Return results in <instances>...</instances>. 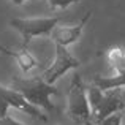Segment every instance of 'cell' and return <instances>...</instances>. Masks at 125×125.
<instances>
[{"mask_svg":"<svg viewBox=\"0 0 125 125\" xmlns=\"http://www.w3.org/2000/svg\"><path fill=\"white\" fill-rule=\"evenodd\" d=\"M11 89L18 90L30 104L40 108L44 113H54L55 106L51 103V95H57L54 84H48L41 76L35 78H13Z\"/></svg>","mask_w":125,"mask_h":125,"instance_id":"6da1fadb","label":"cell"},{"mask_svg":"<svg viewBox=\"0 0 125 125\" xmlns=\"http://www.w3.org/2000/svg\"><path fill=\"white\" fill-rule=\"evenodd\" d=\"M67 114L73 122L84 125V122L90 120V106L87 100V90H85L79 74H74L73 81L70 84L68 90V104H67Z\"/></svg>","mask_w":125,"mask_h":125,"instance_id":"7a4b0ae2","label":"cell"},{"mask_svg":"<svg viewBox=\"0 0 125 125\" xmlns=\"http://www.w3.org/2000/svg\"><path fill=\"white\" fill-rule=\"evenodd\" d=\"M59 21H60L59 16H54V18H27V19L14 18L10 21V25L22 35L24 48H27L32 38L51 35V32L59 24Z\"/></svg>","mask_w":125,"mask_h":125,"instance_id":"3957f363","label":"cell"},{"mask_svg":"<svg viewBox=\"0 0 125 125\" xmlns=\"http://www.w3.org/2000/svg\"><path fill=\"white\" fill-rule=\"evenodd\" d=\"M81 67V62L78 59H74L70 52L67 51L65 46L60 44H55V59H54V63L44 70L40 74L41 79H44L48 84H54L55 81L59 79L60 76H63L67 71L70 70H76V68Z\"/></svg>","mask_w":125,"mask_h":125,"instance_id":"277c9868","label":"cell"},{"mask_svg":"<svg viewBox=\"0 0 125 125\" xmlns=\"http://www.w3.org/2000/svg\"><path fill=\"white\" fill-rule=\"evenodd\" d=\"M0 97L5 100V103L8 104L10 108H14V109H19L22 113H25L27 116H32L33 119H38L41 122H48V117H46V113L40 108L30 104L18 90L14 89H8L0 85Z\"/></svg>","mask_w":125,"mask_h":125,"instance_id":"5b68a950","label":"cell"},{"mask_svg":"<svg viewBox=\"0 0 125 125\" xmlns=\"http://www.w3.org/2000/svg\"><path fill=\"white\" fill-rule=\"evenodd\" d=\"M90 16H92V11H87L84 14V18L79 21V24H76V25H60V27L55 25L49 37L52 38V41H54L55 44L65 46V48L73 44V43H76L79 40V37H81V33H83L87 21L90 19Z\"/></svg>","mask_w":125,"mask_h":125,"instance_id":"8992f818","label":"cell"},{"mask_svg":"<svg viewBox=\"0 0 125 125\" xmlns=\"http://www.w3.org/2000/svg\"><path fill=\"white\" fill-rule=\"evenodd\" d=\"M122 109H124V101L117 97L114 89L113 90H106V92H103L97 106L94 109H90V120L92 122H98V120L108 117L109 114L122 111Z\"/></svg>","mask_w":125,"mask_h":125,"instance_id":"52a82bcc","label":"cell"},{"mask_svg":"<svg viewBox=\"0 0 125 125\" xmlns=\"http://www.w3.org/2000/svg\"><path fill=\"white\" fill-rule=\"evenodd\" d=\"M92 84L97 85L101 92L125 87V73H117L116 76H95Z\"/></svg>","mask_w":125,"mask_h":125,"instance_id":"ba28073f","label":"cell"},{"mask_svg":"<svg viewBox=\"0 0 125 125\" xmlns=\"http://www.w3.org/2000/svg\"><path fill=\"white\" fill-rule=\"evenodd\" d=\"M106 60L117 73H125V48L113 46L106 51Z\"/></svg>","mask_w":125,"mask_h":125,"instance_id":"9c48e42d","label":"cell"},{"mask_svg":"<svg viewBox=\"0 0 125 125\" xmlns=\"http://www.w3.org/2000/svg\"><path fill=\"white\" fill-rule=\"evenodd\" d=\"M14 59H16V62H18L19 68H21L24 73H29V71H32L33 68H37V65H38L37 59H35L25 48H22V51L16 52V57H14Z\"/></svg>","mask_w":125,"mask_h":125,"instance_id":"30bf717a","label":"cell"},{"mask_svg":"<svg viewBox=\"0 0 125 125\" xmlns=\"http://www.w3.org/2000/svg\"><path fill=\"white\" fill-rule=\"evenodd\" d=\"M124 116H125V114L122 113V111H117V113L109 114L108 117L98 120V122H94V124H95V125H122Z\"/></svg>","mask_w":125,"mask_h":125,"instance_id":"8fae6325","label":"cell"},{"mask_svg":"<svg viewBox=\"0 0 125 125\" xmlns=\"http://www.w3.org/2000/svg\"><path fill=\"white\" fill-rule=\"evenodd\" d=\"M78 2H81V0H48L51 10H63V8H68L70 5L78 3Z\"/></svg>","mask_w":125,"mask_h":125,"instance_id":"7c38bea8","label":"cell"},{"mask_svg":"<svg viewBox=\"0 0 125 125\" xmlns=\"http://www.w3.org/2000/svg\"><path fill=\"white\" fill-rule=\"evenodd\" d=\"M0 125H24V124L18 122L14 117H11V116H8V114H5L3 117H0Z\"/></svg>","mask_w":125,"mask_h":125,"instance_id":"4fadbf2b","label":"cell"},{"mask_svg":"<svg viewBox=\"0 0 125 125\" xmlns=\"http://www.w3.org/2000/svg\"><path fill=\"white\" fill-rule=\"evenodd\" d=\"M0 52L5 54V55H10V57H16V52L14 51H11V49L5 48V46H2V44H0Z\"/></svg>","mask_w":125,"mask_h":125,"instance_id":"5bb4252c","label":"cell"},{"mask_svg":"<svg viewBox=\"0 0 125 125\" xmlns=\"http://www.w3.org/2000/svg\"><path fill=\"white\" fill-rule=\"evenodd\" d=\"M114 92L117 94V97L125 103V87H119V89H114Z\"/></svg>","mask_w":125,"mask_h":125,"instance_id":"9a60e30c","label":"cell"},{"mask_svg":"<svg viewBox=\"0 0 125 125\" xmlns=\"http://www.w3.org/2000/svg\"><path fill=\"white\" fill-rule=\"evenodd\" d=\"M25 0H11V3L13 5H16V6H19V5H22V3H24Z\"/></svg>","mask_w":125,"mask_h":125,"instance_id":"2e32d148","label":"cell"},{"mask_svg":"<svg viewBox=\"0 0 125 125\" xmlns=\"http://www.w3.org/2000/svg\"><path fill=\"white\" fill-rule=\"evenodd\" d=\"M84 125H95V124L92 122V120H87V122H84Z\"/></svg>","mask_w":125,"mask_h":125,"instance_id":"e0dca14e","label":"cell"},{"mask_svg":"<svg viewBox=\"0 0 125 125\" xmlns=\"http://www.w3.org/2000/svg\"><path fill=\"white\" fill-rule=\"evenodd\" d=\"M124 109H125V103H124Z\"/></svg>","mask_w":125,"mask_h":125,"instance_id":"ac0fdd59","label":"cell"},{"mask_svg":"<svg viewBox=\"0 0 125 125\" xmlns=\"http://www.w3.org/2000/svg\"><path fill=\"white\" fill-rule=\"evenodd\" d=\"M122 124H124V125H125V122H122Z\"/></svg>","mask_w":125,"mask_h":125,"instance_id":"d6986e66","label":"cell"}]
</instances>
